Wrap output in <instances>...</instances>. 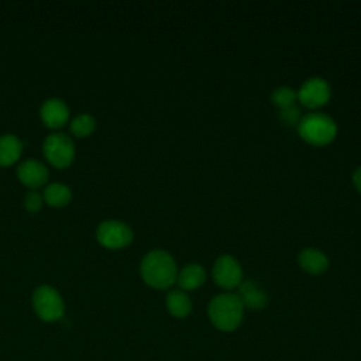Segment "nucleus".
Here are the masks:
<instances>
[{
  "label": "nucleus",
  "instance_id": "nucleus-1",
  "mask_svg": "<svg viewBox=\"0 0 361 361\" xmlns=\"http://www.w3.org/2000/svg\"><path fill=\"white\" fill-rule=\"evenodd\" d=\"M140 272L147 285L155 289H165L173 285L178 278L175 259L162 250H154L144 255Z\"/></svg>",
  "mask_w": 361,
  "mask_h": 361
},
{
  "label": "nucleus",
  "instance_id": "nucleus-2",
  "mask_svg": "<svg viewBox=\"0 0 361 361\" xmlns=\"http://www.w3.org/2000/svg\"><path fill=\"white\" fill-rule=\"evenodd\" d=\"M207 316L217 330L230 333L240 327L244 317V305L237 293H220L210 300Z\"/></svg>",
  "mask_w": 361,
  "mask_h": 361
},
{
  "label": "nucleus",
  "instance_id": "nucleus-3",
  "mask_svg": "<svg viewBox=\"0 0 361 361\" xmlns=\"http://www.w3.org/2000/svg\"><path fill=\"white\" fill-rule=\"evenodd\" d=\"M298 131L306 142L312 145H326L336 137L337 126L330 116L313 111L300 118Z\"/></svg>",
  "mask_w": 361,
  "mask_h": 361
},
{
  "label": "nucleus",
  "instance_id": "nucleus-4",
  "mask_svg": "<svg viewBox=\"0 0 361 361\" xmlns=\"http://www.w3.org/2000/svg\"><path fill=\"white\" fill-rule=\"evenodd\" d=\"M32 307L38 317L44 322H56L62 319L65 313L62 296L49 285H41L34 290Z\"/></svg>",
  "mask_w": 361,
  "mask_h": 361
},
{
  "label": "nucleus",
  "instance_id": "nucleus-5",
  "mask_svg": "<svg viewBox=\"0 0 361 361\" xmlns=\"http://www.w3.org/2000/svg\"><path fill=\"white\" fill-rule=\"evenodd\" d=\"M42 154L52 166L65 169L75 159V145L66 134H49L42 144Z\"/></svg>",
  "mask_w": 361,
  "mask_h": 361
},
{
  "label": "nucleus",
  "instance_id": "nucleus-6",
  "mask_svg": "<svg viewBox=\"0 0 361 361\" xmlns=\"http://www.w3.org/2000/svg\"><path fill=\"white\" fill-rule=\"evenodd\" d=\"M97 241L111 250H118L127 247L133 241L131 228L118 220H106L99 224L96 230Z\"/></svg>",
  "mask_w": 361,
  "mask_h": 361
},
{
  "label": "nucleus",
  "instance_id": "nucleus-7",
  "mask_svg": "<svg viewBox=\"0 0 361 361\" xmlns=\"http://www.w3.org/2000/svg\"><path fill=\"white\" fill-rule=\"evenodd\" d=\"M213 279L223 289H234L243 282V271L231 255H220L213 265Z\"/></svg>",
  "mask_w": 361,
  "mask_h": 361
},
{
  "label": "nucleus",
  "instance_id": "nucleus-8",
  "mask_svg": "<svg viewBox=\"0 0 361 361\" xmlns=\"http://www.w3.org/2000/svg\"><path fill=\"white\" fill-rule=\"evenodd\" d=\"M296 94L303 106L316 109L326 104L330 99V86L322 78H310L302 83Z\"/></svg>",
  "mask_w": 361,
  "mask_h": 361
},
{
  "label": "nucleus",
  "instance_id": "nucleus-9",
  "mask_svg": "<svg viewBox=\"0 0 361 361\" xmlns=\"http://www.w3.org/2000/svg\"><path fill=\"white\" fill-rule=\"evenodd\" d=\"M39 117L45 127L61 128L68 123L69 107L63 100L52 97L42 103L39 109Z\"/></svg>",
  "mask_w": 361,
  "mask_h": 361
},
{
  "label": "nucleus",
  "instance_id": "nucleus-10",
  "mask_svg": "<svg viewBox=\"0 0 361 361\" xmlns=\"http://www.w3.org/2000/svg\"><path fill=\"white\" fill-rule=\"evenodd\" d=\"M48 176L49 173L47 166L37 159H27L17 168L18 180L32 190L44 186L48 180Z\"/></svg>",
  "mask_w": 361,
  "mask_h": 361
},
{
  "label": "nucleus",
  "instance_id": "nucleus-11",
  "mask_svg": "<svg viewBox=\"0 0 361 361\" xmlns=\"http://www.w3.org/2000/svg\"><path fill=\"white\" fill-rule=\"evenodd\" d=\"M238 298L244 307L261 310L268 305V295L252 281H243L238 285Z\"/></svg>",
  "mask_w": 361,
  "mask_h": 361
},
{
  "label": "nucleus",
  "instance_id": "nucleus-12",
  "mask_svg": "<svg viewBox=\"0 0 361 361\" xmlns=\"http://www.w3.org/2000/svg\"><path fill=\"white\" fill-rule=\"evenodd\" d=\"M299 265L309 274H323L329 267V259L324 252L316 248H305L298 255Z\"/></svg>",
  "mask_w": 361,
  "mask_h": 361
},
{
  "label": "nucleus",
  "instance_id": "nucleus-13",
  "mask_svg": "<svg viewBox=\"0 0 361 361\" xmlns=\"http://www.w3.org/2000/svg\"><path fill=\"white\" fill-rule=\"evenodd\" d=\"M23 152V142L13 134L0 137V166H10L18 161Z\"/></svg>",
  "mask_w": 361,
  "mask_h": 361
},
{
  "label": "nucleus",
  "instance_id": "nucleus-14",
  "mask_svg": "<svg viewBox=\"0 0 361 361\" xmlns=\"http://www.w3.org/2000/svg\"><path fill=\"white\" fill-rule=\"evenodd\" d=\"M176 279L183 290H193L203 285L206 279V271L199 264H189L180 269Z\"/></svg>",
  "mask_w": 361,
  "mask_h": 361
},
{
  "label": "nucleus",
  "instance_id": "nucleus-15",
  "mask_svg": "<svg viewBox=\"0 0 361 361\" xmlns=\"http://www.w3.org/2000/svg\"><path fill=\"white\" fill-rule=\"evenodd\" d=\"M168 312L175 317H186L192 312V302L190 298L186 295V292L180 289H173L166 295L165 300Z\"/></svg>",
  "mask_w": 361,
  "mask_h": 361
},
{
  "label": "nucleus",
  "instance_id": "nucleus-16",
  "mask_svg": "<svg viewBox=\"0 0 361 361\" xmlns=\"http://www.w3.org/2000/svg\"><path fill=\"white\" fill-rule=\"evenodd\" d=\"M42 197L45 203L51 207H63L71 202L72 192L66 185L55 182L45 186Z\"/></svg>",
  "mask_w": 361,
  "mask_h": 361
},
{
  "label": "nucleus",
  "instance_id": "nucleus-17",
  "mask_svg": "<svg viewBox=\"0 0 361 361\" xmlns=\"http://www.w3.org/2000/svg\"><path fill=\"white\" fill-rule=\"evenodd\" d=\"M96 128V120L93 116L82 113L78 114L72 121H71V133L78 137V138H85L90 135Z\"/></svg>",
  "mask_w": 361,
  "mask_h": 361
},
{
  "label": "nucleus",
  "instance_id": "nucleus-18",
  "mask_svg": "<svg viewBox=\"0 0 361 361\" xmlns=\"http://www.w3.org/2000/svg\"><path fill=\"white\" fill-rule=\"evenodd\" d=\"M296 97H298L296 92H295L292 87H288V86L276 87V89H274L272 93H271V100H272V103L276 104L279 109L292 106V104L295 103Z\"/></svg>",
  "mask_w": 361,
  "mask_h": 361
},
{
  "label": "nucleus",
  "instance_id": "nucleus-19",
  "mask_svg": "<svg viewBox=\"0 0 361 361\" xmlns=\"http://www.w3.org/2000/svg\"><path fill=\"white\" fill-rule=\"evenodd\" d=\"M44 204V197L42 195H39L37 190H30L25 193L24 196V207L27 212L35 214L41 210Z\"/></svg>",
  "mask_w": 361,
  "mask_h": 361
},
{
  "label": "nucleus",
  "instance_id": "nucleus-20",
  "mask_svg": "<svg viewBox=\"0 0 361 361\" xmlns=\"http://www.w3.org/2000/svg\"><path fill=\"white\" fill-rule=\"evenodd\" d=\"M279 118L285 123V124H289V126H293V124H299L300 121V110L292 104V106H288V107H283L279 111Z\"/></svg>",
  "mask_w": 361,
  "mask_h": 361
},
{
  "label": "nucleus",
  "instance_id": "nucleus-21",
  "mask_svg": "<svg viewBox=\"0 0 361 361\" xmlns=\"http://www.w3.org/2000/svg\"><path fill=\"white\" fill-rule=\"evenodd\" d=\"M353 182H354L355 188L358 189V192H361V166L354 171V173H353Z\"/></svg>",
  "mask_w": 361,
  "mask_h": 361
}]
</instances>
